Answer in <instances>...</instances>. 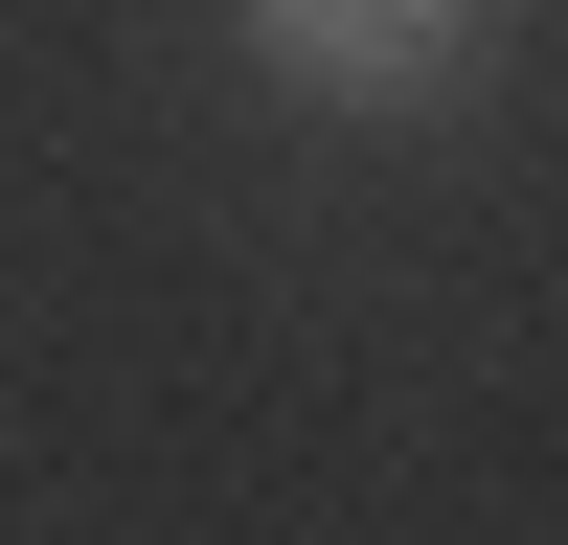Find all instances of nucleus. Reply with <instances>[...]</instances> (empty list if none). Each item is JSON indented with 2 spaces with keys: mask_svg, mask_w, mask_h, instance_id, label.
Instances as JSON below:
<instances>
[{
  "mask_svg": "<svg viewBox=\"0 0 568 545\" xmlns=\"http://www.w3.org/2000/svg\"><path fill=\"white\" fill-rule=\"evenodd\" d=\"M251 69H296L318 114H433L478 69V0H251Z\"/></svg>",
  "mask_w": 568,
  "mask_h": 545,
  "instance_id": "obj_1",
  "label": "nucleus"
}]
</instances>
